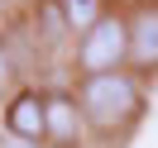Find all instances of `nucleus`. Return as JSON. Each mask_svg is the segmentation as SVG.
<instances>
[{"mask_svg": "<svg viewBox=\"0 0 158 148\" xmlns=\"http://www.w3.org/2000/svg\"><path fill=\"white\" fill-rule=\"evenodd\" d=\"M58 10H62V19H67L72 34H86L106 14V0H58Z\"/></svg>", "mask_w": 158, "mask_h": 148, "instance_id": "nucleus-6", "label": "nucleus"}, {"mask_svg": "<svg viewBox=\"0 0 158 148\" xmlns=\"http://www.w3.org/2000/svg\"><path fill=\"white\" fill-rule=\"evenodd\" d=\"M125 58H129V19L125 14H101V19L77 38V67H81V77L120 72Z\"/></svg>", "mask_w": 158, "mask_h": 148, "instance_id": "nucleus-2", "label": "nucleus"}, {"mask_svg": "<svg viewBox=\"0 0 158 148\" xmlns=\"http://www.w3.org/2000/svg\"><path fill=\"white\" fill-rule=\"evenodd\" d=\"M5 129H10V138H24V143L48 138V96L43 91H19L5 105Z\"/></svg>", "mask_w": 158, "mask_h": 148, "instance_id": "nucleus-3", "label": "nucleus"}, {"mask_svg": "<svg viewBox=\"0 0 158 148\" xmlns=\"http://www.w3.org/2000/svg\"><path fill=\"white\" fill-rule=\"evenodd\" d=\"M129 58L144 67L158 62V0H144L129 14Z\"/></svg>", "mask_w": 158, "mask_h": 148, "instance_id": "nucleus-5", "label": "nucleus"}, {"mask_svg": "<svg viewBox=\"0 0 158 148\" xmlns=\"http://www.w3.org/2000/svg\"><path fill=\"white\" fill-rule=\"evenodd\" d=\"M10 77V58H5V48H0V81Z\"/></svg>", "mask_w": 158, "mask_h": 148, "instance_id": "nucleus-7", "label": "nucleus"}, {"mask_svg": "<svg viewBox=\"0 0 158 148\" xmlns=\"http://www.w3.org/2000/svg\"><path fill=\"white\" fill-rule=\"evenodd\" d=\"M81 124H86V115H81L77 96H67V91H48V143L53 148H72L81 134Z\"/></svg>", "mask_w": 158, "mask_h": 148, "instance_id": "nucleus-4", "label": "nucleus"}, {"mask_svg": "<svg viewBox=\"0 0 158 148\" xmlns=\"http://www.w3.org/2000/svg\"><path fill=\"white\" fill-rule=\"evenodd\" d=\"M77 105H81V115H86L91 129L115 134V129H125L129 119L139 115V81L129 77L125 67H120V72H96V77H81V86H77Z\"/></svg>", "mask_w": 158, "mask_h": 148, "instance_id": "nucleus-1", "label": "nucleus"}]
</instances>
